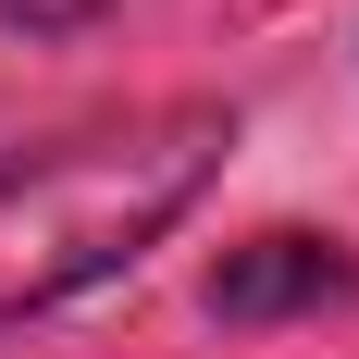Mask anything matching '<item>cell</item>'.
<instances>
[{
    "label": "cell",
    "instance_id": "6da1fadb",
    "mask_svg": "<svg viewBox=\"0 0 359 359\" xmlns=\"http://www.w3.org/2000/svg\"><path fill=\"white\" fill-rule=\"evenodd\" d=\"M223 149H236V124L211 100L111 111V124H74V137L13 149L0 161V323L62 310L100 273L149 260L186 223V198L223 174Z\"/></svg>",
    "mask_w": 359,
    "mask_h": 359
},
{
    "label": "cell",
    "instance_id": "7a4b0ae2",
    "mask_svg": "<svg viewBox=\"0 0 359 359\" xmlns=\"http://www.w3.org/2000/svg\"><path fill=\"white\" fill-rule=\"evenodd\" d=\"M347 285H359V273L323 248V236H260L248 260H223V285H211V297L248 323V310H323V297H347Z\"/></svg>",
    "mask_w": 359,
    "mask_h": 359
},
{
    "label": "cell",
    "instance_id": "3957f363",
    "mask_svg": "<svg viewBox=\"0 0 359 359\" xmlns=\"http://www.w3.org/2000/svg\"><path fill=\"white\" fill-rule=\"evenodd\" d=\"M0 13H13V25H87L100 0H0Z\"/></svg>",
    "mask_w": 359,
    "mask_h": 359
}]
</instances>
